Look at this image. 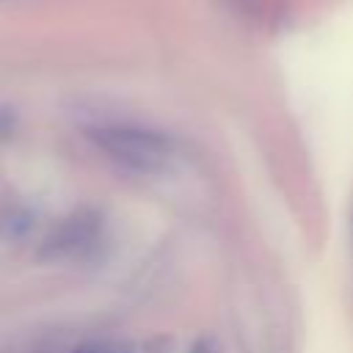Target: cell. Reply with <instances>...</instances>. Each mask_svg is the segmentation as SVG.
Segmentation results:
<instances>
[{"mask_svg": "<svg viewBox=\"0 0 353 353\" xmlns=\"http://www.w3.org/2000/svg\"><path fill=\"white\" fill-rule=\"evenodd\" d=\"M97 143L119 163L135 168V171H154L163 168L171 157V141L152 132V130H135V127H102L94 132Z\"/></svg>", "mask_w": 353, "mask_h": 353, "instance_id": "1", "label": "cell"}, {"mask_svg": "<svg viewBox=\"0 0 353 353\" xmlns=\"http://www.w3.org/2000/svg\"><path fill=\"white\" fill-rule=\"evenodd\" d=\"M74 353H130V350L121 345H113V342H88V345L77 347Z\"/></svg>", "mask_w": 353, "mask_h": 353, "instance_id": "2", "label": "cell"}]
</instances>
